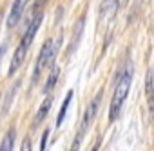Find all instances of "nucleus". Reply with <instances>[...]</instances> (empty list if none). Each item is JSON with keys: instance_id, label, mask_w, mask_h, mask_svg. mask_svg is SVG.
I'll return each instance as SVG.
<instances>
[{"instance_id": "11", "label": "nucleus", "mask_w": 154, "mask_h": 151, "mask_svg": "<svg viewBox=\"0 0 154 151\" xmlns=\"http://www.w3.org/2000/svg\"><path fill=\"white\" fill-rule=\"evenodd\" d=\"M47 137H49V129L44 131L42 135V144H40V151H45V144H47Z\"/></svg>"}, {"instance_id": "1", "label": "nucleus", "mask_w": 154, "mask_h": 151, "mask_svg": "<svg viewBox=\"0 0 154 151\" xmlns=\"http://www.w3.org/2000/svg\"><path fill=\"white\" fill-rule=\"evenodd\" d=\"M131 82H132V69H131V66H127L123 69V73L116 79V88H114V95H112L111 108H109V120L111 122L120 115V109H122V106L129 95Z\"/></svg>"}, {"instance_id": "5", "label": "nucleus", "mask_w": 154, "mask_h": 151, "mask_svg": "<svg viewBox=\"0 0 154 151\" xmlns=\"http://www.w3.org/2000/svg\"><path fill=\"white\" fill-rule=\"evenodd\" d=\"M26 53H27V47H26L24 44H18V47H17V51H15V55H13L11 66H9V77H13V75L20 69V66H22V62H24V58H26Z\"/></svg>"}, {"instance_id": "2", "label": "nucleus", "mask_w": 154, "mask_h": 151, "mask_svg": "<svg viewBox=\"0 0 154 151\" xmlns=\"http://www.w3.org/2000/svg\"><path fill=\"white\" fill-rule=\"evenodd\" d=\"M60 44H62V40H60V38H54V40H47V42L42 46L40 55H38V60H36V66H35V71H33V80H35V82H36V79L40 77V73L44 71V67L51 66V62L54 60Z\"/></svg>"}, {"instance_id": "9", "label": "nucleus", "mask_w": 154, "mask_h": 151, "mask_svg": "<svg viewBox=\"0 0 154 151\" xmlns=\"http://www.w3.org/2000/svg\"><path fill=\"white\" fill-rule=\"evenodd\" d=\"M58 73H60V69H58L56 66H53V69H51V75L47 77V84H45V88H44V91H45V93H49V91L54 88V84H56V79H58Z\"/></svg>"}, {"instance_id": "3", "label": "nucleus", "mask_w": 154, "mask_h": 151, "mask_svg": "<svg viewBox=\"0 0 154 151\" xmlns=\"http://www.w3.org/2000/svg\"><path fill=\"white\" fill-rule=\"evenodd\" d=\"M100 97H102V93H98L96 97H94V100L87 106V109H85V115H84V118H82V124H80V131L82 133H85L87 129H89V126H91V122L94 120V117H96V111H98V106H100Z\"/></svg>"}, {"instance_id": "6", "label": "nucleus", "mask_w": 154, "mask_h": 151, "mask_svg": "<svg viewBox=\"0 0 154 151\" xmlns=\"http://www.w3.org/2000/svg\"><path fill=\"white\" fill-rule=\"evenodd\" d=\"M51 106H53V97H45V100H44V102H42V106L38 108V113H36V117H35V120H33V124H35V126H36V124H40V122L49 115Z\"/></svg>"}, {"instance_id": "12", "label": "nucleus", "mask_w": 154, "mask_h": 151, "mask_svg": "<svg viewBox=\"0 0 154 151\" xmlns=\"http://www.w3.org/2000/svg\"><path fill=\"white\" fill-rule=\"evenodd\" d=\"M20 151H31V140L29 138H26L24 140V144H22V149Z\"/></svg>"}, {"instance_id": "16", "label": "nucleus", "mask_w": 154, "mask_h": 151, "mask_svg": "<svg viewBox=\"0 0 154 151\" xmlns=\"http://www.w3.org/2000/svg\"><path fill=\"white\" fill-rule=\"evenodd\" d=\"M123 2H127V0H123Z\"/></svg>"}, {"instance_id": "4", "label": "nucleus", "mask_w": 154, "mask_h": 151, "mask_svg": "<svg viewBox=\"0 0 154 151\" xmlns=\"http://www.w3.org/2000/svg\"><path fill=\"white\" fill-rule=\"evenodd\" d=\"M27 2H29V0H15V2H13L11 13H9V17H8V27H15V26L18 24V20L22 18V13H24Z\"/></svg>"}, {"instance_id": "10", "label": "nucleus", "mask_w": 154, "mask_h": 151, "mask_svg": "<svg viewBox=\"0 0 154 151\" xmlns=\"http://www.w3.org/2000/svg\"><path fill=\"white\" fill-rule=\"evenodd\" d=\"M84 135H85V133L78 131V135L74 137V142H72V146H71V151H78V149H80V144H82V138H84Z\"/></svg>"}, {"instance_id": "13", "label": "nucleus", "mask_w": 154, "mask_h": 151, "mask_svg": "<svg viewBox=\"0 0 154 151\" xmlns=\"http://www.w3.org/2000/svg\"><path fill=\"white\" fill-rule=\"evenodd\" d=\"M6 49H8V44L4 42L2 46H0V64H2V58H4V51H6Z\"/></svg>"}, {"instance_id": "7", "label": "nucleus", "mask_w": 154, "mask_h": 151, "mask_svg": "<svg viewBox=\"0 0 154 151\" xmlns=\"http://www.w3.org/2000/svg\"><path fill=\"white\" fill-rule=\"evenodd\" d=\"M13 146H15V129H9L8 135H6L4 140H2L0 151H13Z\"/></svg>"}, {"instance_id": "15", "label": "nucleus", "mask_w": 154, "mask_h": 151, "mask_svg": "<svg viewBox=\"0 0 154 151\" xmlns=\"http://www.w3.org/2000/svg\"><path fill=\"white\" fill-rule=\"evenodd\" d=\"M93 151H98V144H96V146H94V147H93Z\"/></svg>"}, {"instance_id": "14", "label": "nucleus", "mask_w": 154, "mask_h": 151, "mask_svg": "<svg viewBox=\"0 0 154 151\" xmlns=\"http://www.w3.org/2000/svg\"><path fill=\"white\" fill-rule=\"evenodd\" d=\"M150 109H154V89L150 91Z\"/></svg>"}, {"instance_id": "8", "label": "nucleus", "mask_w": 154, "mask_h": 151, "mask_svg": "<svg viewBox=\"0 0 154 151\" xmlns=\"http://www.w3.org/2000/svg\"><path fill=\"white\" fill-rule=\"evenodd\" d=\"M71 100H72V91H69V93H67V97H65V100H63V104H62V108H60V113H58V118H56V126H60V124L63 122V118H65V113H67V108H69Z\"/></svg>"}]
</instances>
